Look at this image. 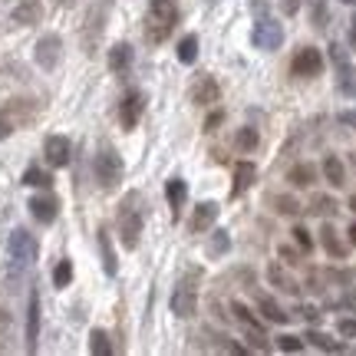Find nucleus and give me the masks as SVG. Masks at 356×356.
Masks as SVG:
<instances>
[{
    "label": "nucleus",
    "mask_w": 356,
    "mask_h": 356,
    "mask_svg": "<svg viewBox=\"0 0 356 356\" xmlns=\"http://www.w3.org/2000/svg\"><path fill=\"white\" fill-rule=\"evenodd\" d=\"M142 195L139 191H129L122 204H119V241L126 251H136L139 248V238H142Z\"/></svg>",
    "instance_id": "f257e3e1"
},
{
    "label": "nucleus",
    "mask_w": 356,
    "mask_h": 356,
    "mask_svg": "<svg viewBox=\"0 0 356 356\" xmlns=\"http://www.w3.org/2000/svg\"><path fill=\"white\" fill-rule=\"evenodd\" d=\"M178 20V3L175 0H149V24H145V40L149 43H162L172 33Z\"/></svg>",
    "instance_id": "f03ea898"
},
{
    "label": "nucleus",
    "mask_w": 356,
    "mask_h": 356,
    "mask_svg": "<svg viewBox=\"0 0 356 356\" xmlns=\"http://www.w3.org/2000/svg\"><path fill=\"white\" fill-rule=\"evenodd\" d=\"M37 113H40L37 99H10L0 109V139H7L17 129L30 126V122L37 119Z\"/></svg>",
    "instance_id": "7ed1b4c3"
},
{
    "label": "nucleus",
    "mask_w": 356,
    "mask_h": 356,
    "mask_svg": "<svg viewBox=\"0 0 356 356\" xmlns=\"http://www.w3.org/2000/svg\"><path fill=\"white\" fill-rule=\"evenodd\" d=\"M109 7H113V0H92V3H89L86 20H83V50H86V53L96 50V43H99L102 30H106Z\"/></svg>",
    "instance_id": "20e7f679"
},
{
    "label": "nucleus",
    "mask_w": 356,
    "mask_h": 356,
    "mask_svg": "<svg viewBox=\"0 0 356 356\" xmlns=\"http://www.w3.org/2000/svg\"><path fill=\"white\" fill-rule=\"evenodd\" d=\"M92 172H96V181H99L102 188H115V185L122 181V175H126V165H122L119 152L102 149V152H96V159H92Z\"/></svg>",
    "instance_id": "39448f33"
},
{
    "label": "nucleus",
    "mask_w": 356,
    "mask_h": 356,
    "mask_svg": "<svg viewBox=\"0 0 356 356\" xmlns=\"http://www.w3.org/2000/svg\"><path fill=\"white\" fill-rule=\"evenodd\" d=\"M330 60L333 66H337V83H340V92L343 96H350V99H356V66L350 63V56H346L337 43L330 47Z\"/></svg>",
    "instance_id": "423d86ee"
},
{
    "label": "nucleus",
    "mask_w": 356,
    "mask_h": 356,
    "mask_svg": "<svg viewBox=\"0 0 356 356\" xmlns=\"http://www.w3.org/2000/svg\"><path fill=\"white\" fill-rule=\"evenodd\" d=\"M168 307H172V314L181 317V320H191L195 314H198V293H195V287H191L188 280H185V284H178L175 291H172Z\"/></svg>",
    "instance_id": "0eeeda50"
},
{
    "label": "nucleus",
    "mask_w": 356,
    "mask_h": 356,
    "mask_svg": "<svg viewBox=\"0 0 356 356\" xmlns=\"http://www.w3.org/2000/svg\"><path fill=\"white\" fill-rule=\"evenodd\" d=\"M251 40H254L257 50H277L280 43H284V26H280L277 20H267V17H261V20L254 24Z\"/></svg>",
    "instance_id": "6e6552de"
},
{
    "label": "nucleus",
    "mask_w": 356,
    "mask_h": 356,
    "mask_svg": "<svg viewBox=\"0 0 356 356\" xmlns=\"http://www.w3.org/2000/svg\"><path fill=\"white\" fill-rule=\"evenodd\" d=\"M293 76H304V79H314L323 73V56H320V50H314V47H300L297 50V56H293Z\"/></svg>",
    "instance_id": "1a4fd4ad"
},
{
    "label": "nucleus",
    "mask_w": 356,
    "mask_h": 356,
    "mask_svg": "<svg viewBox=\"0 0 356 356\" xmlns=\"http://www.w3.org/2000/svg\"><path fill=\"white\" fill-rule=\"evenodd\" d=\"M7 248H10V257H13V264H30L33 257H37V241H33V234L24 228H17L10 234V241H7Z\"/></svg>",
    "instance_id": "9d476101"
},
{
    "label": "nucleus",
    "mask_w": 356,
    "mask_h": 356,
    "mask_svg": "<svg viewBox=\"0 0 356 356\" xmlns=\"http://www.w3.org/2000/svg\"><path fill=\"white\" fill-rule=\"evenodd\" d=\"M43 155H47V165L63 168L73 159V142L66 139V136H50V139L43 142Z\"/></svg>",
    "instance_id": "9b49d317"
},
{
    "label": "nucleus",
    "mask_w": 356,
    "mask_h": 356,
    "mask_svg": "<svg viewBox=\"0 0 356 356\" xmlns=\"http://www.w3.org/2000/svg\"><path fill=\"white\" fill-rule=\"evenodd\" d=\"M142 113H145V96H142L139 89L126 92V99H122V106H119V122H122V129H136V126H139Z\"/></svg>",
    "instance_id": "f8f14e48"
},
{
    "label": "nucleus",
    "mask_w": 356,
    "mask_h": 356,
    "mask_svg": "<svg viewBox=\"0 0 356 356\" xmlns=\"http://www.w3.org/2000/svg\"><path fill=\"white\" fill-rule=\"evenodd\" d=\"M60 50H63V43H60V37L56 33H47V37L37 40V63L43 66V70H56V63H60Z\"/></svg>",
    "instance_id": "ddd939ff"
},
{
    "label": "nucleus",
    "mask_w": 356,
    "mask_h": 356,
    "mask_svg": "<svg viewBox=\"0 0 356 356\" xmlns=\"http://www.w3.org/2000/svg\"><path fill=\"white\" fill-rule=\"evenodd\" d=\"M221 99V86L215 83V76H202L191 86V102L195 106H215Z\"/></svg>",
    "instance_id": "4468645a"
},
{
    "label": "nucleus",
    "mask_w": 356,
    "mask_h": 356,
    "mask_svg": "<svg viewBox=\"0 0 356 356\" xmlns=\"http://www.w3.org/2000/svg\"><path fill=\"white\" fill-rule=\"evenodd\" d=\"M13 24L20 26H33L43 20V0H20L17 7H13Z\"/></svg>",
    "instance_id": "2eb2a0df"
},
{
    "label": "nucleus",
    "mask_w": 356,
    "mask_h": 356,
    "mask_svg": "<svg viewBox=\"0 0 356 356\" xmlns=\"http://www.w3.org/2000/svg\"><path fill=\"white\" fill-rule=\"evenodd\" d=\"M56 211H60V204L53 195H37V198H30V215L37 218L40 225H53L56 221Z\"/></svg>",
    "instance_id": "dca6fc26"
},
{
    "label": "nucleus",
    "mask_w": 356,
    "mask_h": 356,
    "mask_svg": "<svg viewBox=\"0 0 356 356\" xmlns=\"http://www.w3.org/2000/svg\"><path fill=\"white\" fill-rule=\"evenodd\" d=\"M218 211H221V208H218L215 202H202L198 204V208H195V215H191V234H202V231H208L211 228V225H215L218 221Z\"/></svg>",
    "instance_id": "f3484780"
},
{
    "label": "nucleus",
    "mask_w": 356,
    "mask_h": 356,
    "mask_svg": "<svg viewBox=\"0 0 356 356\" xmlns=\"http://www.w3.org/2000/svg\"><path fill=\"white\" fill-rule=\"evenodd\" d=\"M40 340V293H30V304H26V346L37 350Z\"/></svg>",
    "instance_id": "a211bd4d"
},
{
    "label": "nucleus",
    "mask_w": 356,
    "mask_h": 356,
    "mask_svg": "<svg viewBox=\"0 0 356 356\" xmlns=\"http://www.w3.org/2000/svg\"><path fill=\"white\" fill-rule=\"evenodd\" d=\"M165 198H168V204H172V215L178 218V211H181L185 202H188V185H185L181 178H168L165 181Z\"/></svg>",
    "instance_id": "6ab92c4d"
},
{
    "label": "nucleus",
    "mask_w": 356,
    "mask_h": 356,
    "mask_svg": "<svg viewBox=\"0 0 356 356\" xmlns=\"http://www.w3.org/2000/svg\"><path fill=\"white\" fill-rule=\"evenodd\" d=\"M257 310H261L264 320H270V323H287V320H291V314H287L274 297H267V293H257Z\"/></svg>",
    "instance_id": "aec40b11"
},
{
    "label": "nucleus",
    "mask_w": 356,
    "mask_h": 356,
    "mask_svg": "<svg viewBox=\"0 0 356 356\" xmlns=\"http://www.w3.org/2000/svg\"><path fill=\"white\" fill-rule=\"evenodd\" d=\"M287 181H291L293 188H310V185L317 181V165H310V162H297V165L287 172Z\"/></svg>",
    "instance_id": "412c9836"
},
{
    "label": "nucleus",
    "mask_w": 356,
    "mask_h": 356,
    "mask_svg": "<svg viewBox=\"0 0 356 356\" xmlns=\"http://www.w3.org/2000/svg\"><path fill=\"white\" fill-rule=\"evenodd\" d=\"M320 244H323V251L330 257H337V261L346 257V244L340 241V234L333 231V225H323V228H320Z\"/></svg>",
    "instance_id": "4be33fe9"
},
{
    "label": "nucleus",
    "mask_w": 356,
    "mask_h": 356,
    "mask_svg": "<svg viewBox=\"0 0 356 356\" xmlns=\"http://www.w3.org/2000/svg\"><path fill=\"white\" fill-rule=\"evenodd\" d=\"M254 181H257L254 162H238V165H234V188H231V195H241V191H248Z\"/></svg>",
    "instance_id": "5701e85b"
},
{
    "label": "nucleus",
    "mask_w": 356,
    "mask_h": 356,
    "mask_svg": "<svg viewBox=\"0 0 356 356\" xmlns=\"http://www.w3.org/2000/svg\"><path fill=\"white\" fill-rule=\"evenodd\" d=\"M267 280H270L277 291H284V293H297V291H300V287H297V280H293L280 264H270V267H267Z\"/></svg>",
    "instance_id": "b1692460"
},
{
    "label": "nucleus",
    "mask_w": 356,
    "mask_h": 356,
    "mask_svg": "<svg viewBox=\"0 0 356 356\" xmlns=\"http://www.w3.org/2000/svg\"><path fill=\"white\" fill-rule=\"evenodd\" d=\"M129 66H132V47L129 43H115L109 50V70L113 73H126Z\"/></svg>",
    "instance_id": "393cba45"
},
{
    "label": "nucleus",
    "mask_w": 356,
    "mask_h": 356,
    "mask_svg": "<svg viewBox=\"0 0 356 356\" xmlns=\"http://www.w3.org/2000/svg\"><path fill=\"white\" fill-rule=\"evenodd\" d=\"M323 178L330 181L333 188H340V185L346 181V168H343V162H340L337 155H327V159H323Z\"/></svg>",
    "instance_id": "a878e982"
},
{
    "label": "nucleus",
    "mask_w": 356,
    "mask_h": 356,
    "mask_svg": "<svg viewBox=\"0 0 356 356\" xmlns=\"http://www.w3.org/2000/svg\"><path fill=\"white\" fill-rule=\"evenodd\" d=\"M99 251H102V267H106V274L115 277L119 264H115V251H113V244H109V234H106V231H99Z\"/></svg>",
    "instance_id": "bb28decb"
},
{
    "label": "nucleus",
    "mask_w": 356,
    "mask_h": 356,
    "mask_svg": "<svg viewBox=\"0 0 356 356\" xmlns=\"http://www.w3.org/2000/svg\"><path fill=\"white\" fill-rule=\"evenodd\" d=\"M307 211H310V215L327 218V215H333V211H337V202H333L330 195H314V198H310V204H307Z\"/></svg>",
    "instance_id": "cd10ccee"
},
{
    "label": "nucleus",
    "mask_w": 356,
    "mask_h": 356,
    "mask_svg": "<svg viewBox=\"0 0 356 356\" xmlns=\"http://www.w3.org/2000/svg\"><path fill=\"white\" fill-rule=\"evenodd\" d=\"M89 353H96V356H109V353H113L109 333H106V330H92V333H89Z\"/></svg>",
    "instance_id": "c85d7f7f"
},
{
    "label": "nucleus",
    "mask_w": 356,
    "mask_h": 356,
    "mask_svg": "<svg viewBox=\"0 0 356 356\" xmlns=\"http://www.w3.org/2000/svg\"><path fill=\"white\" fill-rule=\"evenodd\" d=\"M24 185H30V188H50L53 185V178L43 172V168H37V165H30L24 172Z\"/></svg>",
    "instance_id": "c756f323"
},
{
    "label": "nucleus",
    "mask_w": 356,
    "mask_h": 356,
    "mask_svg": "<svg viewBox=\"0 0 356 356\" xmlns=\"http://www.w3.org/2000/svg\"><path fill=\"white\" fill-rule=\"evenodd\" d=\"M274 211L284 218H297L300 215V202L291 198V195H277V198H274Z\"/></svg>",
    "instance_id": "7c9ffc66"
},
{
    "label": "nucleus",
    "mask_w": 356,
    "mask_h": 356,
    "mask_svg": "<svg viewBox=\"0 0 356 356\" xmlns=\"http://www.w3.org/2000/svg\"><path fill=\"white\" fill-rule=\"evenodd\" d=\"M195 56H198V37L188 33V37H181V43H178V60L181 63H195Z\"/></svg>",
    "instance_id": "2f4dec72"
},
{
    "label": "nucleus",
    "mask_w": 356,
    "mask_h": 356,
    "mask_svg": "<svg viewBox=\"0 0 356 356\" xmlns=\"http://www.w3.org/2000/svg\"><path fill=\"white\" fill-rule=\"evenodd\" d=\"M307 343H314L317 350H323V353H340V350H343V343H337V340H330V337H323V333H317V330L307 333Z\"/></svg>",
    "instance_id": "473e14b6"
},
{
    "label": "nucleus",
    "mask_w": 356,
    "mask_h": 356,
    "mask_svg": "<svg viewBox=\"0 0 356 356\" xmlns=\"http://www.w3.org/2000/svg\"><path fill=\"white\" fill-rule=\"evenodd\" d=\"M231 310H234V317L241 320L248 330H261V320H257L254 314H251V310H248V307L241 304V300H231Z\"/></svg>",
    "instance_id": "72a5a7b5"
},
{
    "label": "nucleus",
    "mask_w": 356,
    "mask_h": 356,
    "mask_svg": "<svg viewBox=\"0 0 356 356\" xmlns=\"http://www.w3.org/2000/svg\"><path fill=\"white\" fill-rule=\"evenodd\" d=\"M234 145H238V152H254V149H257V132H254V129H238Z\"/></svg>",
    "instance_id": "f704fd0d"
},
{
    "label": "nucleus",
    "mask_w": 356,
    "mask_h": 356,
    "mask_svg": "<svg viewBox=\"0 0 356 356\" xmlns=\"http://www.w3.org/2000/svg\"><path fill=\"white\" fill-rule=\"evenodd\" d=\"M231 248V238L228 231H211V241H208V251H211V257H221L225 251Z\"/></svg>",
    "instance_id": "c9c22d12"
},
{
    "label": "nucleus",
    "mask_w": 356,
    "mask_h": 356,
    "mask_svg": "<svg viewBox=\"0 0 356 356\" xmlns=\"http://www.w3.org/2000/svg\"><path fill=\"white\" fill-rule=\"evenodd\" d=\"M70 280H73V264H70V261H60V264L53 267V284H56V287H70Z\"/></svg>",
    "instance_id": "e433bc0d"
},
{
    "label": "nucleus",
    "mask_w": 356,
    "mask_h": 356,
    "mask_svg": "<svg viewBox=\"0 0 356 356\" xmlns=\"http://www.w3.org/2000/svg\"><path fill=\"white\" fill-rule=\"evenodd\" d=\"M277 346L284 350V353H300V350H304V340H300V337H293V333H280Z\"/></svg>",
    "instance_id": "4c0bfd02"
},
{
    "label": "nucleus",
    "mask_w": 356,
    "mask_h": 356,
    "mask_svg": "<svg viewBox=\"0 0 356 356\" xmlns=\"http://www.w3.org/2000/svg\"><path fill=\"white\" fill-rule=\"evenodd\" d=\"M291 234H293V241H297V248H300V251H307V254L314 251V238H310V231H307L304 225H297Z\"/></svg>",
    "instance_id": "58836bf2"
},
{
    "label": "nucleus",
    "mask_w": 356,
    "mask_h": 356,
    "mask_svg": "<svg viewBox=\"0 0 356 356\" xmlns=\"http://www.w3.org/2000/svg\"><path fill=\"white\" fill-rule=\"evenodd\" d=\"M310 17H314V26H327V0H310Z\"/></svg>",
    "instance_id": "ea45409f"
},
{
    "label": "nucleus",
    "mask_w": 356,
    "mask_h": 356,
    "mask_svg": "<svg viewBox=\"0 0 356 356\" xmlns=\"http://www.w3.org/2000/svg\"><path fill=\"white\" fill-rule=\"evenodd\" d=\"M337 330H340V337L353 340V337H356V320H353V317H343L340 323H337Z\"/></svg>",
    "instance_id": "a19ab883"
},
{
    "label": "nucleus",
    "mask_w": 356,
    "mask_h": 356,
    "mask_svg": "<svg viewBox=\"0 0 356 356\" xmlns=\"http://www.w3.org/2000/svg\"><path fill=\"white\" fill-rule=\"evenodd\" d=\"M248 340H251V346H257L261 353H267V350H270V343H267L264 330H251V333H248Z\"/></svg>",
    "instance_id": "79ce46f5"
},
{
    "label": "nucleus",
    "mask_w": 356,
    "mask_h": 356,
    "mask_svg": "<svg viewBox=\"0 0 356 356\" xmlns=\"http://www.w3.org/2000/svg\"><path fill=\"white\" fill-rule=\"evenodd\" d=\"M300 3H304V0H280V10L287 13V17H293V13L300 10Z\"/></svg>",
    "instance_id": "37998d69"
},
{
    "label": "nucleus",
    "mask_w": 356,
    "mask_h": 356,
    "mask_svg": "<svg viewBox=\"0 0 356 356\" xmlns=\"http://www.w3.org/2000/svg\"><path fill=\"white\" fill-rule=\"evenodd\" d=\"M340 122L350 129H356V109H346V113H340Z\"/></svg>",
    "instance_id": "c03bdc74"
},
{
    "label": "nucleus",
    "mask_w": 356,
    "mask_h": 356,
    "mask_svg": "<svg viewBox=\"0 0 356 356\" xmlns=\"http://www.w3.org/2000/svg\"><path fill=\"white\" fill-rule=\"evenodd\" d=\"M280 257H284L287 264H297V251H293V248H280Z\"/></svg>",
    "instance_id": "a18cd8bd"
},
{
    "label": "nucleus",
    "mask_w": 356,
    "mask_h": 356,
    "mask_svg": "<svg viewBox=\"0 0 356 356\" xmlns=\"http://www.w3.org/2000/svg\"><path fill=\"white\" fill-rule=\"evenodd\" d=\"M221 119H225V115H221V113H215V115H211V119H208V126H204V129L211 132V129H215V126H221Z\"/></svg>",
    "instance_id": "49530a36"
},
{
    "label": "nucleus",
    "mask_w": 356,
    "mask_h": 356,
    "mask_svg": "<svg viewBox=\"0 0 356 356\" xmlns=\"http://www.w3.org/2000/svg\"><path fill=\"white\" fill-rule=\"evenodd\" d=\"M300 314H304V320H317V317H320V314H317V310H314V307H304Z\"/></svg>",
    "instance_id": "de8ad7c7"
},
{
    "label": "nucleus",
    "mask_w": 356,
    "mask_h": 356,
    "mask_svg": "<svg viewBox=\"0 0 356 356\" xmlns=\"http://www.w3.org/2000/svg\"><path fill=\"white\" fill-rule=\"evenodd\" d=\"M254 10H257V13H264V10H267V0H254Z\"/></svg>",
    "instance_id": "09e8293b"
},
{
    "label": "nucleus",
    "mask_w": 356,
    "mask_h": 356,
    "mask_svg": "<svg viewBox=\"0 0 356 356\" xmlns=\"http://www.w3.org/2000/svg\"><path fill=\"white\" fill-rule=\"evenodd\" d=\"M346 234H350V241L356 244V221H353V225H350V231H346Z\"/></svg>",
    "instance_id": "8fccbe9b"
},
{
    "label": "nucleus",
    "mask_w": 356,
    "mask_h": 356,
    "mask_svg": "<svg viewBox=\"0 0 356 356\" xmlns=\"http://www.w3.org/2000/svg\"><path fill=\"white\" fill-rule=\"evenodd\" d=\"M350 40H353V47H356V17H353V26H350Z\"/></svg>",
    "instance_id": "3c124183"
},
{
    "label": "nucleus",
    "mask_w": 356,
    "mask_h": 356,
    "mask_svg": "<svg viewBox=\"0 0 356 356\" xmlns=\"http://www.w3.org/2000/svg\"><path fill=\"white\" fill-rule=\"evenodd\" d=\"M350 211H356V195H353V198H350Z\"/></svg>",
    "instance_id": "603ef678"
},
{
    "label": "nucleus",
    "mask_w": 356,
    "mask_h": 356,
    "mask_svg": "<svg viewBox=\"0 0 356 356\" xmlns=\"http://www.w3.org/2000/svg\"><path fill=\"white\" fill-rule=\"evenodd\" d=\"M56 3H63V7H66V3H73V0H56Z\"/></svg>",
    "instance_id": "864d4df0"
},
{
    "label": "nucleus",
    "mask_w": 356,
    "mask_h": 356,
    "mask_svg": "<svg viewBox=\"0 0 356 356\" xmlns=\"http://www.w3.org/2000/svg\"><path fill=\"white\" fill-rule=\"evenodd\" d=\"M340 3H356V0H340Z\"/></svg>",
    "instance_id": "5fc2aeb1"
}]
</instances>
